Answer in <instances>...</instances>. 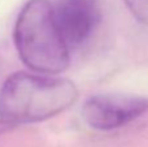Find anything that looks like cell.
<instances>
[{
	"instance_id": "cell-1",
	"label": "cell",
	"mask_w": 148,
	"mask_h": 147,
	"mask_svg": "<svg viewBox=\"0 0 148 147\" xmlns=\"http://www.w3.org/2000/svg\"><path fill=\"white\" fill-rule=\"evenodd\" d=\"M77 98L75 85L66 78L17 72L0 89V119L16 126L39 122L64 112Z\"/></svg>"
},
{
	"instance_id": "cell-2",
	"label": "cell",
	"mask_w": 148,
	"mask_h": 147,
	"mask_svg": "<svg viewBox=\"0 0 148 147\" xmlns=\"http://www.w3.org/2000/svg\"><path fill=\"white\" fill-rule=\"evenodd\" d=\"M13 41L22 63L34 73L55 76L69 64V48L48 0H29L16 20Z\"/></svg>"
},
{
	"instance_id": "cell-3",
	"label": "cell",
	"mask_w": 148,
	"mask_h": 147,
	"mask_svg": "<svg viewBox=\"0 0 148 147\" xmlns=\"http://www.w3.org/2000/svg\"><path fill=\"white\" fill-rule=\"evenodd\" d=\"M148 112V99L135 95L101 94L91 96L82 107V117L90 128L113 130L125 126Z\"/></svg>"
},
{
	"instance_id": "cell-4",
	"label": "cell",
	"mask_w": 148,
	"mask_h": 147,
	"mask_svg": "<svg viewBox=\"0 0 148 147\" xmlns=\"http://www.w3.org/2000/svg\"><path fill=\"white\" fill-rule=\"evenodd\" d=\"M52 9L55 22L68 48L84 43L100 21L97 0H57Z\"/></svg>"
},
{
	"instance_id": "cell-5",
	"label": "cell",
	"mask_w": 148,
	"mask_h": 147,
	"mask_svg": "<svg viewBox=\"0 0 148 147\" xmlns=\"http://www.w3.org/2000/svg\"><path fill=\"white\" fill-rule=\"evenodd\" d=\"M139 22L148 23V0H123Z\"/></svg>"
},
{
	"instance_id": "cell-6",
	"label": "cell",
	"mask_w": 148,
	"mask_h": 147,
	"mask_svg": "<svg viewBox=\"0 0 148 147\" xmlns=\"http://www.w3.org/2000/svg\"><path fill=\"white\" fill-rule=\"evenodd\" d=\"M14 128H16V125H13V124H10V122L5 121V120L0 119V135L5 134V133H8V132H10V130L14 129Z\"/></svg>"
}]
</instances>
